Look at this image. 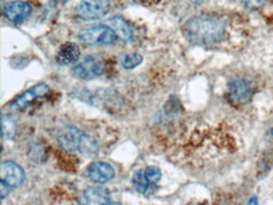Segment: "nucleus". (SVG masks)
I'll return each instance as SVG.
<instances>
[{
	"mask_svg": "<svg viewBox=\"0 0 273 205\" xmlns=\"http://www.w3.org/2000/svg\"><path fill=\"white\" fill-rule=\"evenodd\" d=\"M224 23L213 15H199L192 18L183 27L185 38L193 44L198 46H210L216 44L223 38Z\"/></svg>",
	"mask_w": 273,
	"mask_h": 205,
	"instance_id": "f257e3e1",
	"label": "nucleus"
},
{
	"mask_svg": "<svg viewBox=\"0 0 273 205\" xmlns=\"http://www.w3.org/2000/svg\"><path fill=\"white\" fill-rule=\"evenodd\" d=\"M55 139L57 143L67 151L78 152L87 157L96 156L99 152V144L96 140L73 126L59 128L55 133Z\"/></svg>",
	"mask_w": 273,
	"mask_h": 205,
	"instance_id": "f03ea898",
	"label": "nucleus"
},
{
	"mask_svg": "<svg viewBox=\"0 0 273 205\" xmlns=\"http://www.w3.org/2000/svg\"><path fill=\"white\" fill-rule=\"evenodd\" d=\"M78 38L82 43L88 46H100V44H113L117 39V34L112 28L99 24L83 28L78 33Z\"/></svg>",
	"mask_w": 273,
	"mask_h": 205,
	"instance_id": "7ed1b4c3",
	"label": "nucleus"
},
{
	"mask_svg": "<svg viewBox=\"0 0 273 205\" xmlns=\"http://www.w3.org/2000/svg\"><path fill=\"white\" fill-rule=\"evenodd\" d=\"M105 72V63L99 56H87L78 60L73 67V75L79 80L89 81L100 77Z\"/></svg>",
	"mask_w": 273,
	"mask_h": 205,
	"instance_id": "20e7f679",
	"label": "nucleus"
},
{
	"mask_svg": "<svg viewBox=\"0 0 273 205\" xmlns=\"http://www.w3.org/2000/svg\"><path fill=\"white\" fill-rule=\"evenodd\" d=\"M110 0H81L76 13L83 20H99L110 12Z\"/></svg>",
	"mask_w": 273,
	"mask_h": 205,
	"instance_id": "39448f33",
	"label": "nucleus"
},
{
	"mask_svg": "<svg viewBox=\"0 0 273 205\" xmlns=\"http://www.w3.org/2000/svg\"><path fill=\"white\" fill-rule=\"evenodd\" d=\"M0 178L12 188H18L24 181V172L18 164L13 161H3L0 166Z\"/></svg>",
	"mask_w": 273,
	"mask_h": 205,
	"instance_id": "423d86ee",
	"label": "nucleus"
},
{
	"mask_svg": "<svg viewBox=\"0 0 273 205\" xmlns=\"http://www.w3.org/2000/svg\"><path fill=\"white\" fill-rule=\"evenodd\" d=\"M87 175H88L89 180H92L96 184H105L112 180L115 176V170L107 162L96 161L92 162L87 169Z\"/></svg>",
	"mask_w": 273,
	"mask_h": 205,
	"instance_id": "0eeeda50",
	"label": "nucleus"
},
{
	"mask_svg": "<svg viewBox=\"0 0 273 205\" xmlns=\"http://www.w3.org/2000/svg\"><path fill=\"white\" fill-rule=\"evenodd\" d=\"M5 17L12 23H22L32 14V7L25 2H13L4 9Z\"/></svg>",
	"mask_w": 273,
	"mask_h": 205,
	"instance_id": "6e6552de",
	"label": "nucleus"
},
{
	"mask_svg": "<svg viewBox=\"0 0 273 205\" xmlns=\"http://www.w3.org/2000/svg\"><path fill=\"white\" fill-rule=\"evenodd\" d=\"M48 91V86L44 85V83H39V85L34 86V87L29 89V91L24 92L22 96L18 97V98L13 102L12 107L17 110H25L26 107L31 106L34 99L39 98V97H43L44 94H47Z\"/></svg>",
	"mask_w": 273,
	"mask_h": 205,
	"instance_id": "1a4fd4ad",
	"label": "nucleus"
},
{
	"mask_svg": "<svg viewBox=\"0 0 273 205\" xmlns=\"http://www.w3.org/2000/svg\"><path fill=\"white\" fill-rule=\"evenodd\" d=\"M251 86L245 80H233L229 83V94L230 98L237 104H243L247 102L251 97Z\"/></svg>",
	"mask_w": 273,
	"mask_h": 205,
	"instance_id": "9d476101",
	"label": "nucleus"
},
{
	"mask_svg": "<svg viewBox=\"0 0 273 205\" xmlns=\"http://www.w3.org/2000/svg\"><path fill=\"white\" fill-rule=\"evenodd\" d=\"M79 56H81L79 48L75 43H66L60 47L55 60L60 65H71L78 62Z\"/></svg>",
	"mask_w": 273,
	"mask_h": 205,
	"instance_id": "9b49d317",
	"label": "nucleus"
},
{
	"mask_svg": "<svg viewBox=\"0 0 273 205\" xmlns=\"http://www.w3.org/2000/svg\"><path fill=\"white\" fill-rule=\"evenodd\" d=\"M83 200L86 204H110L111 195L103 188H89L83 193Z\"/></svg>",
	"mask_w": 273,
	"mask_h": 205,
	"instance_id": "f8f14e48",
	"label": "nucleus"
},
{
	"mask_svg": "<svg viewBox=\"0 0 273 205\" xmlns=\"http://www.w3.org/2000/svg\"><path fill=\"white\" fill-rule=\"evenodd\" d=\"M108 24L111 25V28H112V29L116 31V34H117V37H120L123 41H126V42L132 41V38H134V34H132L131 28L129 27V24L125 22L123 18L121 17L111 18L110 22H108Z\"/></svg>",
	"mask_w": 273,
	"mask_h": 205,
	"instance_id": "ddd939ff",
	"label": "nucleus"
},
{
	"mask_svg": "<svg viewBox=\"0 0 273 205\" xmlns=\"http://www.w3.org/2000/svg\"><path fill=\"white\" fill-rule=\"evenodd\" d=\"M17 133V123L9 115H2V139L12 140Z\"/></svg>",
	"mask_w": 273,
	"mask_h": 205,
	"instance_id": "4468645a",
	"label": "nucleus"
},
{
	"mask_svg": "<svg viewBox=\"0 0 273 205\" xmlns=\"http://www.w3.org/2000/svg\"><path fill=\"white\" fill-rule=\"evenodd\" d=\"M132 183H134L135 189H136L137 191H140V193L145 194V195H147L150 191L156 190V185H153V184H151L150 181L145 178L142 170L135 174L134 179H132Z\"/></svg>",
	"mask_w": 273,
	"mask_h": 205,
	"instance_id": "2eb2a0df",
	"label": "nucleus"
},
{
	"mask_svg": "<svg viewBox=\"0 0 273 205\" xmlns=\"http://www.w3.org/2000/svg\"><path fill=\"white\" fill-rule=\"evenodd\" d=\"M142 57L137 53H131V54H125L121 57V64L126 70H132V68L137 67L139 64H141Z\"/></svg>",
	"mask_w": 273,
	"mask_h": 205,
	"instance_id": "dca6fc26",
	"label": "nucleus"
},
{
	"mask_svg": "<svg viewBox=\"0 0 273 205\" xmlns=\"http://www.w3.org/2000/svg\"><path fill=\"white\" fill-rule=\"evenodd\" d=\"M142 173H144L145 178L147 179V180L150 181L153 185H156V184L160 181L161 179V172L159 167H155V166H149L146 167V169L142 170Z\"/></svg>",
	"mask_w": 273,
	"mask_h": 205,
	"instance_id": "f3484780",
	"label": "nucleus"
},
{
	"mask_svg": "<svg viewBox=\"0 0 273 205\" xmlns=\"http://www.w3.org/2000/svg\"><path fill=\"white\" fill-rule=\"evenodd\" d=\"M240 2L243 3V5H245L246 8L253 10L259 9V8H262L266 4V0H240Z\"/></svg>",
	"mask_w": 273,
	"mask_h": 205,
	"instance_id": "a211bd4d",
	"label": "nucleus"
},
{
	"mask_svg": "<svg viewBox=\"0 0 273 205\" xmlns=\"http://www.w3.org/2000/svg\"><path fill=\"white\" fill-rule=\"evenodd\" d=\"M0 185H2V194H0V198L5 199L8 195H9L10 188H12V186L8 185L4 180H2V184H0Z\"/></svg>",
	"mask_w": 273,
	"mask_h": 205,
	"instance_id": "6ab92c4d",
	"label": "nucleus"
},
{
	"mask_svg": "<svg viewBox=\"0 0 273 205\" xmlns=\"http://www.w3.org/2000/svg\"><path fill=\"white\" fill-rule=\"evenodd\" d=\"M248 203H249V204H257V203H258V201H257V198H256V196H253V198H252V199H249Z\"/></svg>",
	"mask_w": 273,
	"mask_h": 205,
	"instance_id": "aec40b11",
	"label": "nucleus"
},
{
	"mask_svg": "<svg viewBox=\"0 0 273 205\" xmlns=\"http://www.w3.org/2000/svg\"><path fill=\"white\" fill-rule=\"evenodd\" d=\"M204 0H193V3H195V4H201Z\"/></svg>",
	"mask_w": 273,
	"mask_h": 205,
	"instance_id": "412c9836",
	"label": "nucleus"
},
{
	"mask_svg": "<svg viewBox=\"0 0 273 205\" xmlns=\"http://www.w3.org/2000/svg\"><path fill=\"white\" fill-rule=\"evenodd\" d=\"M60 2H67V0H60Z\"/></svg>",
	"mask_w": 273,
	"mask_h": 205,
	"instance_id": "4be33fe9",
	"label": "nucleus"
},
{
	"mask_svg": "<svg viewBox=\"0 0 273 205\" xmlns=\"http://www.w3.org/2000/svg\"><path fill=\"white\" fill-rule=\"evenodd\" d=\"M272 136H273V130H272Z\"/></svg>",
	"mask_w": 273,
	"mask_h": 205,
	"instance_id": "5701e85b",
	"label": "nucleus"
}]
</instances>
